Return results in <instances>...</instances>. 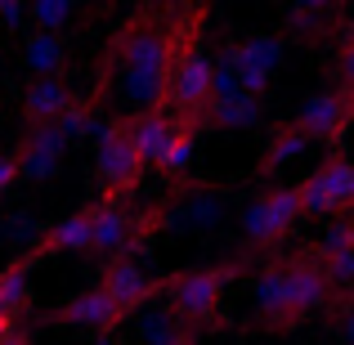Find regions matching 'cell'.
Returning a JSON list of instances; mask_svg holds the SVG:
<instances>
[{"label": "cell", "instance_id": "6da1fadb", "mask_svg": "<svg viewBox=\"0 0 354 345\" xmlns=\"http://www.w3.org/2000/svg\"><path fill=\"white\" fill-rule=\"evenodd\" d=\"M184 41V23H166L162 14H139L126 23V32L113 41L104 59V77L99 90L86 99L90 108L99 104L108 86H117L121 117L126 113H166V90H171V68Z\"/></svg>", "mask_w": 354, "mask_h": 345}, {"label": "cell", "instance_id": "7a4b0ae2", "mask_svg": "<svg viewBox=\"0 0 354 345\" xmlns=\"http://www.w3.org/2000/svg\"><path fill=\"white\" fill-rule=\"evenodd\" d=\"M242 274V265H211V269H180V274L162 278V296L166 310L184 323L189 332L211 328L220 319L225 305V287Z\"/></svg>", "mask_w": 354, "mask_h": 345}, {"label": "cell", "instance_id": "3957f363", "mask_svg": "<svg viewBox=\"0 0 354 345\" xmlns=\"http://www.w3.org/2000/svg\"><path fill=\"white\" fill-rule=\"evenodd\" d=\"M95 175H99V184H104V202H121L144 180V162H139L130 135L121 130V117L104 121V126L95 130Z\"/></svg>", "mask_w": 354, "mask_h": 345}, {"label": "cell", "instance_id": "277c9868", "mask_svg": "<svg viewBox=\"0 0 354 345\" xmlns=\"http://www.w3.org/2000/svg\"><path fill=\"white\" fill-rule=\"evenodd\" d=\"M229 72H234L238 90L251 99H265L269 95V81H274V68L283 63V41L269 32L260 36H247V41H225V50H220V59Z\"/></svg>", "mask_w": 354, "mask_h": 345}, {"label": "cell", "instance_id": "5b68a950", "mask_svg": "<svg viewBox=\"0 0 354 345\" xmlns=\"http://www.w3.org/2000/svg\"><path fill=\"white\" fill-rule=\"evenodd\" d=\"M301 211H296V193L292 189H265L242 216V242L256 251H269L296 229Z\"/></svg>", "mask_w": 354, "mask_h": 345}, {"label": "cell", "instance_id": "8992f818", "mask_svg": "<svg viewBox=\"0 0 354 345\" xmlns=\"http://www.w3.org/2000/svg\"><path fill=\"white\" fill-rule=\"evenodd\" d=\"M251 292H256V319H260V328H269V332H296L305 323L301 314H296L287 256L265 260V269H260L256 283H251Z\"/></svg>", "mask_w": 354, "mask_h": 345}, {"label": "cell", "instance_id": "52a82bcc", "mask_svg": "<svg viewBox=\"0 0 354 345\" xmlns=\"http://www.w3.org/2000/svg\"><path fill=\"white\" fill-rule=\"evenodd\" d=\"M354 121V90L337 86V90H323V95H310L301 104V113H296V130H301L305 139H319V144H341V135H346V126Z\"/></svg>", "mask_w": 354, "mask_h": 345}, {"label": "cell", "instance_id": "ba28073f", "mask_svg": "<svg viewBox=\"0 0 354 345\" xmlns=\"http://www.w3.org/2000/svg\"><path fill=\"white\" fill-rule=\"evenodd\" d=\"M68 148H72V144L63 139V130H59V126L27 130V135L18 139V153H14V171H18V180H27V184L50 180V175L63 166Z\"/></svg>", "mask_w": 354, "mask_h": 345}, {"label": "cell", "instance_id": "9c48e42d", "mask_svg": "<svg viewBox=\"0 0 354 345\" xmlns=\"http://www.w3.org/2000/svg\"><path fill=\"white\" fill-rule=\"evenodd\" d=\"M41 323H50V328H90V332H99V337H108L113 328H121V323H126V314L117 310L113 296H104L99 287H90V292L72 296L68 305L41 314Z\"/></svg>", "mask_w": 354, "mask_h": 345}, {"label": "cell", "instance_id": "30bf717a", "mask_svg": "<svg viewBox=\"0 0 354 345\" xmlns=\"http://www.w3.org/2000/svg\"><path fill=\"white\" fill-rule=\"evenodd\" d=\"M99 292L113 296L117 310L130 319L139 305H148V301H157V296H162V278H148L130 256H117V260H108L104 278H99Z\"/></svg>", "mask_w": 354, "mask_h": 345}, {"label": "cell", "instance_id": "8fae6325", "mask_svg": "<svg viewBox=\"0 0 354 345\" xmlns=\"http://www.w3.org/2000/svg\"><path fill=\"white\" fill-rule=\"evenodd\" d=\"M287 274H292V296H296V314L310 319V314H328V305L337 301L328 274H323V260L310 256V247L287 251Z\"/></svg>", "mask_w": 354, "mask_h": 345}, {"label": "cell", "instance_id": "7c38bea8", "mask_svg": "<svg viewBox=\"0 0 354 345\" xmlns=\"http://www.w3.org/2000/svg\"><path fill=\"white\" fill-rule=\"evenodd\" d=\"M77 104L72 86L63 77H32L23 86V104H18V117H23L27 130H41V126H59V117Z\"/></svg>", "mask_w": 354, "mask_h": 345}, {"label": "cell", "instance_id": "4fadbf2b", "mask_svg": "<svg viewBox=\"0 0 354 345\" xmlns=\"http://www.w3.org/2000/svg\"><path fill=\"white\" fill-rule=\"evenodd\" d=\"M139 247V233L130 225L126 207L121 202H90V247L95 256H113L117 251H135Z\"/></svg>", "mask_w": 354, "mask_h": 345}, {"label": "cell", "instance_id": "5bb4252c", "mask_svg": "<svg viewBox=\"0 0 354 345\" xmlns=\"http://www.w3.org/2000/svg\"><path fill=\"white\" fill-rule=\"evenodd\" d=\"M121 130L130 135V144H135L139 162H144V171H148V166H157V157L166 153V144H171V135L180 130V121L171 113H126L121 117Z\"/></svg>", "mask_w": 354, "mask_h": 345}, {"label": "cell", "instance_id": "9a60e30c", "mask_svg": "<svg viewBox=\"0 0 354 345\" xmlns=\"http://www.w3.org/2000/svg\"><path fill=\"white\" fill-rule=\"evenodd\" d=\"M18 59L32 77H59V72H68V45H63V36L50 32H23Z\"/></svg>", "mask_w": 354, "mask_h": 345}, {"label": "cell", "instance_id": "2e32d148", "mask_svg": "<svg viewBox=\"0 0 354 345\" xmlns=\"http://www.w3.org/2000/svg\"><path fill=\"white\" fill-rule=\"evenodd\" d=\"M86 247H90V207H86V211H77L72 220H63V225L45 229V233H41V242L27 251V260L36 265L41 256H59V251H86Z\"/></svg>", "mask_w": 354, "mask_h": 345}, {"label": "cell", "instance_id": "e0dca14e", "mask_svg": "<svg viewBox=\"0 0 354 345\" xmlns=\"http://www.w3.org/2000/svg\"><path fill=\"white\" fill-rule=\"evenodd\" d=\"M260 117H265L260 113V99L234 95V99H225V104H211L207 113H202L198 130H251Z\"/></svg>", "mask_w": 354, "mask_h": 345}, {"label": "cell", "instance_id": "ac0fdd59", "mask_svg": "<svg viewBox=\"0 0 354 345\" xmlns=\"http://www.w3.org/2000/svg\"><path fill=\"white\" fill-rule=\"evenodd\" d=\"M310 148V139L296 130V121H283V126L269 135V144H265V153H260V166L256 171L260 175H274V171H283V166H292L296 157Z\"/></svg>", "mask_w": 354, "mask_h": 345}, {"label": "cell", "instance_id": "d6986e66", "mask_svg": "<svg viewBox=\"0 0 354 345\" xmlns=\"http://www.w3.org/2000/svg\"><path fill=\"white\" fill-rule=\"evenodd\" d=\"M314 175H319L323 189H328L332 211H354V162H350L346 153H332Z\"/></svg>", "mask_w": 354, "mask_h": 345}, {"label": "cell", "instance_id": "ffe728a7", "mask_svg": "<svg viewBox=\"0 0 354 345\" xmlns=\"http://www.w3.org/2000/svg\"><path fill=\"white\" fill-rule=\"evenodd\" d=\"M27 269H32L27 256H18L9 269H0V319H18V314L27 310V301H32V292H27Z\"/></svg>", "mask_w": 354, "mask_h": 345}, {"label": "cell", "instance_id": "44dd1931", "mask_svg": "<svg viewBox=\"0 0 354 345\" xmlns=\"http://www.w3.org/2000/svg\"><path fill=\"white\" fill-rule=\"evenodd\" d=\"M77 18H81L77 0H41V5H27V23H32V32L63 36Z\"/></svg>", "mask_w": 354, "mask_h": 345}, {"label": "cell", "instance_id": "7402d4cb", "mask_svg": "<svg viewBox=\"0 0 354 345\" xmlns=\"http://www.w3.org/2000/svg\"><path fill=\"white\" fill-rule=\"evenodd\" d=\"M220 220H225V202L216 198V193H198V202H189V207H175L171 220L166 225L171 229H216Z\"/></svg>", "mask_w": 354, "mask_h": 345}, {"label": "cell", "instance_id": "603a6c76", "mask_svg": "<svg viewBox=\"0 0 354 345\" xmlns=\"http://www.w3.org/2000/svg\"><path fill=\"white\" fill-rule=\"evenodd\" d=\"M341 251H354V216H337L323 229L319 242H310L314 260H332V256H341Z\"/></svg>", "mask_w": 354, "mask_h": 345}, {"label": "cell", "instance_id": "cb8c5ba5", "mask_svg": "<svg viewBox=\"0 0 354 345\" xmlns=\"http://www.w3.org/2000/svg\"><path fill=\"white\" fill-rule=\"evenodd\" d=\"M193 139H198V135H193L189 126H180V130H175V135H171V144H166V153L157 157V171H162V175H184V171H189L193 148H198Z\"/></svg>", "mask_w": 354, "mask_h": 345}, {"label": "cell", "instance_id": "d4e9b609", "mask_svg": "<svg viewBox=\"0 0 354 345\" xmlns=\"http://www.w3.org/2000/svg\"><path fill=\"white\" fill-rule=\"evenodd\" d=\"M332 18H337V9H328V5H301V9H292V32H301V36H323Z\"/></svg>", "mask_w": 354, "mask_h": 345}, {"label": "cell", "instance_id": "484cf974", "mask_svg": "<svg viewBox=\"0 0 354 345\" xmlns=\"http://www.w3.org/2000/svg\"><path fill=\"white\" fill-rule=\"evenodd\" d=\"M328 319H332V332H337L346 345H354V296H346V301H332L328 305Z\"/></svg>", "mask_w": 354, "mask_h": 345}, {"label": "cell", "instance_id": "4316f807", "mask_svg": "<svg viewBox=\"0 0 354 345\" xmlns=\"http://www.w3.org/2000/svg\"><path fill=\"white\" fill-rule=\"evenodd\" d=\"M323 274H328L332 292H337V287H354V251H341V256L323 260Z\"/></svg>", "mask_w": 354, "mask_h": 345}, {"label": "cell", "instance_id": "83f0119b", "mask_svg": "<svg viewBox=\"0 0 354 345\" xmlns=\"http://www.w3.org/2000/svg\"><path fill=\"white\" fill-rule=\"evenodd\" d=\"M332 77L346 90H354V45H337V63H332Z\"/></svg>", "mask_w": 354, "mask_h": 345}, {"label": "cell", "instance_id": "f1b7e54d", "mask_svg": "<svg viewBox=\"0 0 354 345\" xmlns=\"http://www.w3.org/2000/svg\"><path fill=\"white\" fill-rule=\"evenodd\" d=\"M0 23H27V5H14V0H0Z\"/></svg>", "mask_w": 354, "mask_h": 345}, {"label": "cell", "instance_id": "f546056e", "mask_svg": "<svg viewBox=\"0 0 354 345\" xmlns=\"http://www.w3.org/2000/svg\"><path fill=\"white\" fill-rule=\"evenodd\" d=\"M18 180V171H14V153H0V198L9 193V184Z\"/></svg>", "mask_w": 354, "mask_h": 345}, {"label": "cell", "instance_id": "4dcf8cb0", "mask_svg": "<svg viewBox=\"0 0 354 345\" xmlns=\"http://www.w3.org/2000/svg\"><path fill=\"white\" fill-rule=\"evenodd\" d=\"M337 41L341 45H354V18H350V23H341V36H337Z\"/></svg>", "mask_w": 354, "mask_h": 345}, {"label": "cell", "instance_id": "1f68e13d", "mask_svg": "<svg viewBox=\"0 0 354 345\" xmlns=\"http://www.w3.org/2000/svg\"><path fill=\"white\" fill-rule=\"evenodd\" d=\"M0 345H36V341H32V337H23V332H9V337L0 341Z\"/></svg>", "mask_w": 354, "mask_h": 345}, {"label": "cell", "instance_id": "d6a6232c", "mask_svg": "<svg viewBox=\"0 0 354 345\" xmlns=\"http://www.w3.org/2000/svg\"><path fill=\"white\" fill-rule=\"evenodd\" d=\"M9 332H18V328H14V319H0V341H5Z\"/></svg>", "mask_w": 354, "mask_h": 345}, {"label": "cell", "instance_id": "836d02e7", "mask_svg": "<svg viewBox=\"0 0 354 345\" xmlns=\"http://www.w3.org/2000/svg\"><path fill=\"white\" fill-rule=\"evenodd\" d=\"M95 345H126V341H117V337H99Z\"/></svg>", "mask_w": 354, "mask_h": 345}]
</instances>
